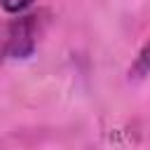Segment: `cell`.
<instances>
[{
    "label": "cell",
    "instance_id": "cell-2",
    "mask_svg": "<svg viewBox=\"0 0 150 150\" xmlns=\"http://www.w3.org/2000/svg\"><path fill=\"white\" fill-rule=\"evenodd\" d=\"M127 75H129L131 82H141V80H145V77L150 75V38H148V42L141 47V52H138V56L134 59V63L129 66Z\"/></svg>",
    "mask_w": 150,
    "mask_h": 150
},
{
    "label": "cell",
    "instance_id": "cell-3",
    "mask_svg": "<svg viewBox=\"0 0 150 150\" xmlns=\"http://www.w3.org/2000/svg\"><path fill=\"white\" fill-rule=\"evenodd\" d=\"M35 0H0V9L9 16H16V14H26V9Z\"/></svg>",
    "mask_w": 150,
    "mask_h": 150
},
{
    "label": "cell",
    "instance_id": "cell-1",
    "mask_svg": "<svg viewBox=\"0 0 150 150\" xmlns=\"http://www.w3.org/2000/svg\"><path fill=\"white\" fill-rule=\"evenodd\" d=\"M42 14H16L0 21V59L23 61L38 49Z\"/></svg>",
    "mask_w": 150,
    "mask_h": 150
}]
</instances>
